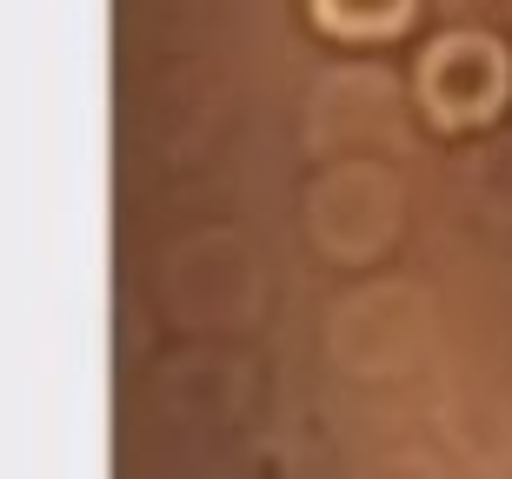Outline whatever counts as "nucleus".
Segmentation results:
<instances>
[{
    "instance_id": "obj_1",
    "label": "nucleus",
    "mask_w": 512,
    "mask_h": 479,
    "mask_svg": "<svg viewBox=\"0 0 512 479\" xmlns=\"http://www.w3.org/2000/svg\"><path fill=\"white\" fill-rule=\"evenodd\" d=\"M506 47L486 34H446L426 47V67H419V94L433 107V120L446 127H473V120L499 114L506 107Z\"/></svg>"
},
{
    "instance_id": "obj_2",
    "label": "nucleus",
    "mask_w": 512,
    "mask_h": 479,
    "mask_svg": "<svg viewBox=\"0 0 512 479\" xmlns=\"http://www.w3.org/2000/svg\"><path fill=\"white\" fill-rule=\"evenodd\" d=\"M413 14V0H313V20L326 34L340 40H380V34H399Z\"/></svg>"
}]
</instances>
